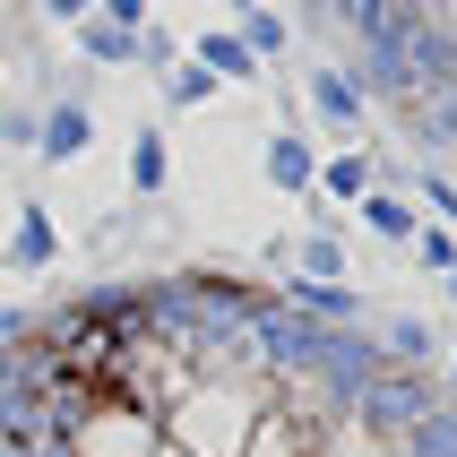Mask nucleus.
Instances as JSON below:
<instances>
[{
	"label": "nucleus",
	"mask_w": 457,
	"mask_h": 457,
	"mask_svg": "<svg viewBox=\"0 0 457 457\" xmlns=\"http://www.w3.org/2000/svg\"><path fill=\"white\" fill-rule=\"evenodd\" d=\"M251 414H259V397H251V380H190L173 397V406L155 414L164 423V440H173L181 457H242V440H251Z\"/></svg>",
	"instance_id": "1"
},
{
	"label": "nucleus",
	"mask_w": 457,
	"mask_h": 457,
	"mask_svg": "<svg viewBox=\"0 0 457 457\" xmlns=\"http://www.w3.org/2000/svg\"><path fill=\"white\" fill-rule=\"evenodd\" d=\"M440 397H449V380H440V371H414V362H380V371L354 388L345 423H354V432H371V440H397V432H414V423H423Z\"/></svg>",
	"instance_id": "2"
},
{
	"label": "nucleus",
	"mask_w": 457,
	"mask_h": 457,
	"mask_svg": "<svg viewBox=\"0 0 457 457\" xmlns=\"http://www.w3.org/2000/svg\"><path fill=\"white\" fill-rule=\"evenodd\" d=\"M303 87H311V112H320L328 138H362V129H371V96H362L354 61H320Z\"/></svg>",
	"instance_id": "3"
},
{
	"label": "nucleus",
	"mask_w": 457,
	"mask_h": 457,
	"mask_svg": "<svg viewBox=\"0 0 457 457\" xmlns=\"http://www.w3.org/2000/svg\"><path fill=\"white\" fill-rule=\"evenodd\" d=\"M0 268H9V277H52V268H61V216H52L44 199H26L18 216H9V233H0Z\"/></svg>",
	"instance_id": "4"
},
{
	"label": "nucleus",
	"mask_w": 457,
	"mask_h": 457,
	"mask_svg": "<svg viewBox=\"0 0 457 457\" xmlns=\"http://www.w3.org/2000/svg\"><path fill=\"white\" fill-rule=\"evenodd\" d=\"M87 147H96V104H87V96H52V104H44V121H35V164L70 173Z\"/></svg>",
	"instance_id": "5"
},
{
	"label": "nucleus",
	"mask_w": 457,
	"mask_h": 457,
	"mask_svg": "<svg viewBox=\"0 0 457 457\" xmlns=\"http://www.w3.org/2000/svg\"><path fill=\"white\" fill-rule=\"evenodd\" d=\"M277 303H285V311H303V320H320V328H362V294H354V277H294V268H285Z\"/></svg>",
	"instance_id": "6"
},
{
	"label": "nucleus",
	"mask_w": 457,
	"mask_h": 457,
	"mask_svg": "<svg viewBox=\"0 0 457 457\" xmlns=\"http://www.w3.org/2000/svg\"><path fill=\"white\" fill-rule=\"evenodd\" d=\"M397 112H406V138H414L423 155H449V147H457V78H440V87H414Z\"/></svg>",
	"instance_id": "7"
},
{
	"label": "nucleus",
	"mask_w": 457,
	"mask_h": 457,
	"mask_svg": "<svg viewBox=\"0 0 457 457\" xmlns=\"http://www.w3.org/2000/svg\"><path fill=\"white\" fill-rule=\"evenodd\" d=\"M285 268H294V277H354V251H345V216H337V207H320V216H311V233L294 242V251H285Z\"/></svg>",
	"instance_id": "8"
},
{
	"label": "nucleus",
	"mask_w": 457,
	"mask_h": 457,
	"mask_svg": "<svg viewBox=\"0 0 457 457\" xmlns=\"http://www.w3.org/2000/svg\"><path fill=\"white\" fill-rule=\"evenodd\" d=\"M259 173L277 199H311V173H320V147H311L303 129H268V147H259Z\"/></svg>",
	"instance_id": "9"
},
{
	"label": "nucleus",
	"mask_w": 457,
	"mask_h": 457,
	"mask_svg": "<svg viewBox=\"0 0 457 457\" xmlns=\"http://www.w3.org/2000/svg\"><path fill=\"white\" fill-rule=\"evenodd\" d=\"M354 225L371 233V242H388V251H406V242H414V225H432V216H423V207H414L406 190H388V181H371V190L354 199Z\"/></svg>",
	"instance_id": "10"
},
{
	"label": "nucleus",
	"mask_w": 457,
	"mask_h": 457,
	"mask_svg": "<svg viewBox=\"0 0 457 457\" xmlns=\"http://www.w3.org/2000/svg\"><path fill=\"white\" fill-rule=\"evenodd\" d=\"M380 181V155H362V147H337V155H320V173H311V199L320 207H345L354 216V199Z\"/></svg>",
	"instance_id": "11"
},
{
	"label": "nucleus",
	"mask_w": 457,
	"mask_h": 457,
	"mask_svg": "<svg viewBox=\"0 0 457 457\" xmlns=\"http://www.w3.org/2000/svg\"><path fill=\"white\" fill-rule=\"evenodd\" d=\"M181 52H190V61H199V70L216 78V87H251V78H268V70L251 61V44L233 35V26H199V35H190Z\"/></svg>",
	"instance_id": "12"
},
{
	"label": "nucleus",
	"mask_w": 457,
	"mask_h": 457,
	"mask_svg": "<svg viewBox=\"0 0 457 457\" xmlns=\"http://www.w3.org/2000/svg\"><path fill=\"white\" fill-rule=\"evenodd\" d=\"M371 345H380L388 362H414V371H432V362L449 354V345H440V328L423 320V311H388L380 328H371Z\"/></svg>",
	"instance_id": "13"
},
{
	"label": "nucleus",
	"mask_w": 457,
	"mask_h": 457,
	"mask_svg": "<svg viewBox=\"0 0 457 457\" xmlns=\"http://www.w3.org/2000/svg\"><path fill=\"white\" fill-rule=\"evenodd\" d=\"M70 44L87 70H138V26H112V18H78Z\"/></svg>",
	"instance_id": "14"
},
{
	"label": "nucleus",
	"mask_w": 457,
	"mask_h": 457,
	"mask_svg": "<svg viewBox=\"0 0 457 457\" xmlns=\"http://www.w3.org/2000/svg\"><path fill=\"white\" fill-rule=\"evenodd\" d=\"M164 181H173L164 121H138V129H129V199H164Z\"/></svg>",
	"instance_id": "15"
},
{
	"label": "nucleus",
	"mask_w": 457,
	"mask_h": 457,
	"mask_svg": "<svg viewBox=\"0 0 457 457\" xmlns=\"http://www.w3.org/2000/svg\"><path fill=\"white\" fill-rule=\"evenodd\" d=\"M233 35L251 44V61H259V70H277V61H285V44H294V26H285L268 0H233Z\"/></svg>",
	"instance_id": "16"
},
{
	"label": "nucleus",
	"mask_w": 457,
	"mask_h": 457,
	"mask_svg": "<svg viewBox=\"0 0 457 457\" xmlns=\"http://www.w3.org/2000/svg\"><path fill=\"white\" fill-rule=\"evenodd\" d=\"M242 457H311V432H303L285 406H259V414H251V440H242Z\"/></svg>",
	"instance_id": "17"
},
{
	"label": "nucleus",
	"mask_w": 457,
	"mask_h": 457,
	"mask_svg": "<svg viewBox=\"0 0 457 457\" xmlns=\"http://www.w3.org/2000/svg\"><path fill=\"white\" fill-rule=\"evenodd\" d=\"M155 78H164V87H155V96H164V112H207V104L225 96V87H216V78H207L190 52H181L173 70H155Z\"/></svg>",
	"instance_id": "18"
},
{
	"label": "nucleus",
	"mask_w": 457,
	"mask_h": 457,
	"mask_svg": "<svg viewBox=\"0 0 457 457\" xmlns=\"http://www.w3.org/2000/svg\"><path fill=\"white\" fill-rule=\"evenodd\" d=\"M397 449L406 457H457V397H440L414 432H397Z\"/></svg>",
	"instance_id": "19"
},
{
	"label": "nucleus",
	"mask_w": 457,
	"mask_h": 457,
	"mask_svg": "<svg viewBox=\"0 0 457 457\" xmlns=\"http://www.w3.org/2000/svg\"><path fill=\"white\" fill-rule=\"evenodd\" d=\"M406 199L423 207L432 225H449V233H457V173H449V164H414V190H406Z\"/></svg>",
	"instance_id": "20"
},
{
	"label": "nucleus",
	"mask_w": 457,
	"mask_h": 457,
	"mask_svg": "<svg viewBox=\"0 0 457 457\" xmlns=\"http://www.w3.org/2000/svg\"><path fill=\"white\" fill-rule=\"evenodd\" d=\"M406 259H414V277H449V268H457V233L449 225H414V242H406Z\"/></svg>",
	"instance_id": "21"
},
{
	"label": "nucleus",
	"mask_w": 457,
	"mask_h": 457,
	"mask_svg": "<svg viewBox=\"0 0 457 457\" xmlns=\"http://www.w3.org/2000/svg\"><path fill=\"white\" fill-rule=\"evenodd\" d=\"M320 9H328V26H345L354 44H371V35H380V18H388V0H320Z\"/></svg>",
	"instance_id": "22"
},
{
	"label": "nucleus",
	"mask_w": 457,
	"mask_h": 457,
	"mask_svg": "<svg viewBox=\"0 0 457 457\" xmlns=\"http://www.w3.org/2000/svg\"><path fill=\"white\" fill-rule=\"evenodd\" d=\"M173 61H181V44L147 18V26H138V70H173Z\"/></svg>",
	"instance_id": "23"
},
{
	"label": "nucleus",
	"mask_w": 457,
	"mask_h": 457,
	"mask_svg": "<svg viewBox=\"0 0 457 457\" xmlns=\"http://www.w3.org/2000/svg\"><path fill=\"white\" fill-rule=\"evenodd\" d=\"M35 121H44V104H9V112H0V138H9V147H35Z\"/></svg>",
	"instance_id": "24"
},
{
	"label": "nucleus",
	"mask_w": 457,
	"mask_h": 457,
	"mask_svg": "<svg viewBox=\"0 0 457 457\" xmlns=\"http://www.w3.org/2000/svg\"><path fill=\"white\" fill-rule=\"evenodd\" d=\"M96 18H112V26H147V18H155V0H96Z\"/></svg>",
	"instance_id": "25"
},
{
	"label": "nucleus",
	"mask_w": 457,
	"mask_h": 457,
	"mask_svg": "<svg viewBox=\"0 0 457 457\" xmlns=\"http://www.w3.org/2000/svg\"><path fill=\"white\" fill-rule=\"evenodd\" d=\"M35 9H44V18H52V26H61V35H70V26H78V18H96V0H35Z\"/></svg>",
	"instance_id": "26"
},
{
	"label": "nucleus",
	"mask_w": 457,
	"mask_h": 457,
	"mask_svg": "<svg viewBox=\"0 0 457 457\" xmlns=\"http://www.w3.org/2000/svg\"><path fill=\"white\" fill-rule=\"evenodd\" d=\"M9 362H18V345H0V380H9Z\"/></svg>",
	"instance_id": "27"
},
{
	"label": "nucleus",
	"mask_w": 457,
	"mask_h": 457,
	"mask_svg": "<svg viewBox=\"0 0 457 457\" xmlns=\"http://www.w3.org/2000/svg\"><path fill=\"white\" fill-rule=\"evenodd\" d=\"M440 18H449V26H457V0H440Z\"/></svg>",
	"instance_id": "28"
},
{
	"label": "nucleus",
	"mask_w": 457,
	"mask_h": 457,
	"mask_svg": "<svg viewBox=\"0 0 457 457\" xmlns=\"http://www.w3.org/2000/svg\"><path fill=\"white\" fill-rule=\"evenodd\" d=\"M440 285H449V303H457V268H449V277H440Z\"/></svg>",
	"instance_id": "29"
},
{
	"label": "nucleus",
	"mask_w": 457,
	"mask_h": 457,
	"mask_svg": "<svg viewBox=\"0 0 457 457\" xmlns=\"http://www.w3.org/2000/svg\"><path fill=\"white\" fill-rule=\"evenodd\" d=\"M440 362H449V388H457V354H440Z\"/></svg>",
	"instance_id": "30"
},
{
	"label": "nucleus",
	"mask_w": 457,
	"mask_h": 457,
	"mask_svg": "<svg viewBox=\"0 0 457 457\" xmlns=\"http://www.w3.org/2000/svg\"><path fill=\"white\" fill-rule=\"evenodd\" d=\"M155 457H181V449H173V440H164V449H155Z\"/></svg>",
	"instance_id": "31"
},
{
	"label": "nucleus",
	"mask_w": 457,
	"mask_h": 457,
	"mask_svg": "<svg viewBox=\"0 0 457 457\" xmlns=\"http://www.w3.org/2000/svg\"><path fill=\"white\" fill-rule=\"evenodd\" d=\"M449 164H457V147H449Z\"/></svg>",
	"instance_id": "32"
},
{
	"label": "nucleus",
	"mask_w": 457,
	"mask_h": 457,
	"mask_svg": "<svg viewBox=\"0 0 457 457\" xmlns=\"http://www.w3.org/2000/svg\"><path fill=\"white\" fill-rule=\"evenodd\" d=\"M0 9H9V0H0Z\"/></svg>",
	"instance_id": "33"
}]
</instances>
